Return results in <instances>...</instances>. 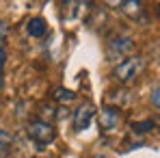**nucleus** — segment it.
<instances>
[{
	"instance_id": "obj_12",
	"label": "nucleus",
	"mask_w": 160,
	"mask_h": 158,
	"mask_svg": "<svg viewBox=\"0 0 160 158\" xmlns=\"http://www.w3.org/2000/svg\"><path fill=\"white\" fill-rule=\"evenodd\" d=\"M158 93H160V87H158V82H156V84H154V89H152V104H154V108H160Z\"/></svg>"
},
{
	"instance_id": "obj_8",
	"label": "nucleus",
	"mask_w": 160,
	"mask_h": 158,
	"mask_svg": "<svg viewBox=\"0 0 160 158\" xmlns=\"http://www.w3.org/2000/svg\"><path fill=\"white\" fill-rule=\"evenodd\" d=\"M52 98H54V102H58V104H67V102H74V100H76V93H74L72 89L56 87L52 91Z\"/></svg>"
},
{
	"instance_id": "obj_10",
	"label": "nucleus",
	"mask_w": 160,
	"mask_h": 158,
	"mask_svg": "<svg viewBox=\"0 0 160 158\" xmlns=\"http://www.w3.org/2000/svg\"><path fill=\"white\" fill-rule=\"evenodd\" d=\"M121 7H123V11H126L128 15H138L143 4H141V2H132V0H130V2H121Z\"/></svg>"
},
{
	"instance_id": "obj_14",
	"label": "nucleus",
	"mask_w": 160,
	"mask_h": 158,
	"mask_svg": "<svg viewBox=\"0 0 160 158\" xmlns=\"http://www.w3.org/2000/svg\"><path fill=\"white\" fill-rule=\"evenodd\" d=\"M4 59H7V52L0 48V84H2V67H4Z\"/></svg>"
},
{
	"instance_id": "obj_9",
	"label": "nucleus",
	"mask_w": 160,
	"mask_h": 158,
	"mask_svg": "<svg viewBox=\"0 0 160 158\" xmlns=\"http://www.w3.org/2000/svg\"><path fill=\"white\" fill-rule=\"evenodd\" d=\"M156 128V124L152 121V119H145V121H136L132 124V132L134 134H147V132H152Z\"/></svg>"
},
{
	"instance_id": "obj_11",
	"label": "nucleus",
	"mask_w": 160,
	"mask_h": 158,
	"mask_svg": "<svg viewBox=\"0 0 160 158\" xmlns=\"http://www.w3.org/2000/svg\"><path fill=\"white\" fill-rule=\"evenodd\" d=\"M13 141V134H9V132H2L0 130V154L9 147V143Z\"/></svg>"
},
{
	"instance_id": "obj_7",
	"label": "nucleus",
	"mask_w": 160,
	"mask_h": 158,
	"mask_svg": "<svg viewBox=\"0 0 160 158\" xmlns=\"http://www.w3.org/2000/svg\"><path fill=\"white\" fill-rule=\"evenodd\" d=\"M26 30H28V35H30L32 39H41V37L48 33V22H46L43 18H32V20H28Z\"/></svg>"
},
{
	"instance_id": "obj_13",
	"label": "nucleus",
	"mask_w": 160,
	"mask_h": 158,
	"mask_svg": "<svg viewBox=\"0 0 160 158\" xmlns=\"http://www.w3.org/2000/svg\"><path fill=\"white\" fill-rule=\"evenodd\" d=\"M7 33H9V24H7V22H0V48H2L4 41H7Z\"/></svg>"
},
{
	"instance_id": "obj_6",
	"label": "nucleus",
	"mask_w": 160,
	"mask_h": 158,
	"mask_svg": "<svg viewBox=\"0 0 160 158\" xmlns=\"http://www.w3.org/2000/svg\"><path fill=\"white\" fill-rule=\"evenodd\" d=\"M132 100H134V95H132V91L130 89H119V91H112V93H108V98H106V102L108 104H115L112 108H121V106H130L132 104Z\"/></svg>"
},
{
	"instance_id": "obj_2",
	"label": "nucleus",
	"mask_w": 160,
	"mask_h": 158,
	"mask_svg": "<svg viewBox=\"0 0 160 158\" xmlns=\"http://www.w3.org/2000/svg\"><path fill=\"white\" fill-rule=\"evenodd\" d=\"M132 50H134V39L130 37H117L112 41L106 43V59L112 61V63H121L123 59L132 56Z\"/></svg>"
},
{
	"instance_id": "obj_3",
	"label": "nucleus",
	"mask_w": 160,
	"mask_h": 158,
	"mask_svg": "<svg viewBox=\"0 0 160 158\" xmlns=\"http://www.w3.org/2000/svg\"><path fill=\"white\" fill-rule=\"evenodd\" d=\"M26 134L35 141V143H39V145H48V143H52V141H54V128H52V124L41 121V119L30 121V124L26 126Z\"/></svg>"
},
{
	"instance_id": "obj_5",
	"label": "nucleus",
	"mask_w": 160,
	"mask_h": 158,
	"mask_svg": "<svg viewBox=\"0 0 160 158\" xmlns=\"http://www.w3.org/2000/svg\"><path fill=\"white\" fill-rule=\"evenodd\" d=\"M119 124H121V113H119V108L106 106V108L100 110V130H102V132L117 130Z\"/></svg>"
},
{
	"instance_id": "obj_1",
	"label": "nucleus",
	"mask_w": 160,
	"mask_h": 158,
	"mask_svg": "<svg viewBox=\"0 0 160 158\" xmlns=\"http://www.w3.org/2000/svg\"><path fill=\"white\" fill-rule=\"evenodd\" d=\"M145 67H147V59H145V56H141V54L128 56V59H123V61L115 67V78L119 80L121 84H128V82H132V80L138 78Z\"/></svg>"
},
{
	"instance_id": "obj_4",
	"label": "nucleus",
	"mask_w": 160,
	"mask_h": 158,
	"mask_svg": "<svg viewBox=\"0 0 160 158\" xmlns=\"http://www.w3.org/2000/svg\"><path fill=\"white\" fill-rule=\"evenodd\" d=\"M98 115V108H95V104L93 102H82V104L78 106V110L74 113V128L78 132L87 130L89 128V124H91V119Z\"/></svg>"
}]
</instances>
